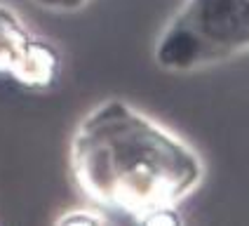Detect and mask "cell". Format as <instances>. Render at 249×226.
Here are the masks:
<instances>
[{
    "mask_svg": "<svg viewBox=\"0 0 249 226\" xmlns=\"http://www.w3.org/2000/svg\"><path fill=\"white\" fill-rule=\"evenodd\" d=\"M71 174L111 224H179L177 207L202 165L167 127L123 99H106L73 132Z\"/></svg>",
    "mask_w": 249,
    "mask_h": 226,
    "instance_id": "1",
    "label": "cell"
},
{
    "mask_svg": "<svg viewBox=\"0 0 249 226\" xmlns=\"http://www.w3.org/2000/svg\"><path fill=\"white\" fill-rule=\"evenodd\" d=\"M249 45V0H186L155 45L158 66L200 69Z\"/></svg>",
    "mask_w": 249,
    "mask_h": 226,
    "instance_id": "2",
    "label": "cell"
},
{
    "mask_svg": "<svg viewBox=\"0 0 249 226\" xmlns=\"http://www.w3.org/2000/svg\"><path fill=\"white\" fill-rule=\"evenodd\" d=\"M59 55L12 12L0 5V80L28 92L52 90L59 80Z\"/></svg>",
    "mask_w": 249,
    "mask_h": 226,
    "instance_id": "3",
    "label": "cell"
},
{
    "mask_svg": "<svg viewBox=\"0 0 249 226\" xmlns=\"http://www.w3.org/2000/svg\"><path fill=\"white\" fill-rule=\"evenodd\" d=\"M33 2L45 10H52V12H75L87 0H33Z\"/></svg>",
    "mask_w": 249,
    "mask_h": 226,
    "instance_id": "4",
    "label": "cell"
}]
</instances>
